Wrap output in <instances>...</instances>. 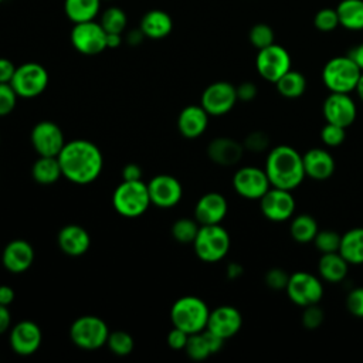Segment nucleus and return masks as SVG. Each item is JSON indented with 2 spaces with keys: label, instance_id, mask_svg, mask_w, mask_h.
Masks as SVG:
<instances>
[{
  "label": "nucleus",
  "instance_id": "1",
  "mask_svg": "<svg viewBox=\"0 0 363 363\" xmlns=\"http://www.w3.org/2000/svg\"><path fill=\"white\" fill-rule=\"evenodd\" d=\"M62 176L75 184L95 182L104 167V156L99 147L85 139L67 142L57 156Z\"/></svg>",
  "mask_w": 363,
  "mask_h": 363
},
{
  "label": "nucleus",
  "instance_id": "2",
  "mask_svg": "<svg viewBox=\"0 0 363 363\" xmlns=\"http://www.w3.org/2000/svg\"><path fill=\"white\" fill-rule=\"evenodd\" d=\"M264 170L272 187L291 191L296 189L306 177L302 155L289 145H278L271 147Z\"/></svg>",
  "mask_w": 363,
  "mask_h": 363
},
{
  "label": "nucleus",
  "instance_id": "3",
  "mask_svg": "<svg viewBox=\"0 0 363 363\" xmlns=\"http://www.w3.org/2000/svg\"><path fill=\"white\" fill-rule=\"evenodd\" d=\"M210 309L207 303L194 295L179 298L172 309L170 319L173 326L183 329L189 335L199 333L207 328Z\"/></svg>",
  "mask_w": 363,
  "mask_h": 363
},
{
  "label": "nucleus",
  "instance_id": "4",
  "mask_svg": "<svg viewBox=\"0 0 363 363\" xmlns=\"http://www.w3.org/2000/svg\"><path fill=\"white\" fill-rule=\"evenodd\" d=\"M152 204L147 184L142 180H123L112 194V206L123 217L135 218L142 216Z\"/></svg>",
  "mask_w": 363,
  "mask_h": 363
},
{
  "label": "nucleus",
  "instance_id": "5",
  "mask_svg": "<svg viewBox=\"0 0 363 363\" xmlns=\"http://www.w3.org/2000/svg\"><path fill=\"white\" fill-rule=\"evenodd\" d=\"M362 69L349 55H339L330 58L322 69L323 85L330 92L350 94L354 91Z\"/></svg>",
  "mask_w": 363,
  "mask_h": 363
},
{
  "label": "nucleus",
  "instance_id": "6",
  "mask_svg": "<svg viewBox=\"0 0 363 363\" xmlns=\"http://www.w3.org/2000/svg\"><path fill=\"white\" fill-rule=\"evenodd\" d=\"M230 245V234L221 224L200 225L193 241L196 255L204 262L221 261L228 254Z\"/></svg>",
  "mask_w": 363,
  "mask_h": 363
},
{
  "label": "nucleus",
  "instance_id": "7",
  "mask_svg": "<svg viewBox=\"0 0 363 363\" xmlns=\"http://www.w3.org/2000/svg\"><path fill=\"white\" fill-rule=\"evenodd\" d=\"M109 336L108 325L104 319L94 315L77 318L69 328L71 340L81 349L95 350L106 345Z\"/></svg>",
  "mask_w": 363,
  "mask_h": 363
},
{
  "label": "nucleus",
  "instance_id": "8",
  "mask_svg": "<svg viewBox=\"0 0 363 363\" xmlns=\"http://www.w3.org/2000/svg\"><path fill=\"white\" fill-rule=\"evenodd\" d=\"M285 292L289 301L301 308L319 303L323 298V284L316 275L306 271H296L289 275Z\"/></svg>",
  "mask_w": 363,
  "mask_h": 363
},
{
  "label": "nucleus",
  "instance_id": "9",
  "mask_svg": "<svg viewBox=\"0 0 363 363\" xmlns=\"http://www.w3.org/2000/svg\"><path fill=\"white\" fill-rule=\"evenodd\" d=\"M48 72L38 62H24L16 68L10 81L20 98H35L48 86Z\"/></svg>",
  "mask_w": 363,
  "mask_h": 363
},
{
  "label": "nucleus",
  "instance_id": "10",
  "mask_svg": "<svg viewBox=\"0 0 363 363\" xmlns=\"http://www.w3.org/2000/svg\"><path fill=\"white\" fill-rule=\"evenodd\" d=\"M255 68L261 78L275 84L285 72L291 69V55L282 45L274 43L258 50Z\"/></svg>",
  "mask_w": 363,
  "mask_h": 363
},
{
  "label": "nucleus",
  "instance_id": "11",
  "mask_svg": "<svg viewBox=\"0 0 363 363\" xmlns=\"http://www.w3.org/2000/svg\"><path fill=\"white\" fill-rule=\"evenodd\" d=\"M296 201L291 190L269 187V190L259 199V210L262 216L274 223L291 220L295 214Z\"/></svg>",
  "mask_w": 363,
  "mask_h": 363
},
{
  "label": "nucleus",
  "instance_id": "12",
  "mask_svg": "<svg viewBox=\"0 0 363 363\" xmlns=\"http://www.w3.org/2000/svg\"><path fill=\"white\" fill-rule=\"evenodd\" d=\"M71 44L84 55H96L106 48V31L95 20L77 23L71 31Z\"/></svg>",
  "mask_w": 363,
  "mask_h": 363
},
{
  "label": "nucleus",
  "instance_id": "13",
  "mask_svg": "<svg viewBox=\"0 0 363 363\" xmlns=\"http://www.w3.org/2000/svg\"><path fill=\"white\" fill-rule=\"evenodd\" d=\"M233 187L238 196L247 200H259L269 190L271 183L264 169L244 166L234 173Z\"/></svg>",
  "mask_w": 363,
  "mask_h": 363
},
{
  "label": "nucleus",
  "instance_id": "14",
  "mask_svg": "<svg viewBox=\"0 0 363 363\" xmlns=\"http://www.w3.org/2000/svg\"><path fill=\"white\" fill-rule=\"evenodd\" d=\"M235 86L227 81L210 84L201 94V106L210 116H221L228 113L237 104Z\"/></svg>",
  "mask_w": 363,
  "mask_h": 363
},
{
  "label": "nucleus",
  "instance_id": "15",
  "mask_svg": "<svg viewBox=\"0 0 363 363\" xmlns=\"http://www.w3.org/2000/svg\"><path fill=\"white\" fill-rule=\"evenodd\" d=\"M31 145L40 156H58L65 142L62 129L51 121H41L31 129Z\"/></svg>",
  "mask_w": 363,
  "mask_h": 363
},
{
  "label": "nucleus",
  "instance_id": "16",
  "mask_svg": "<svg viewBox=\"0 0 363 363\" xmlns=\"http://www.w3.org/2000/svg\"><path fill=\"white\" fill-rule=\"evenodd\" d=\"M322 113L328 123H333L347 129L357 116V106L350 94L330 92L322 105Z\"/></svg>",
  "mask_w": 363,
  "mask_h": 363
},
{
  "label": "nucleus",
  "instance_id": "17",
  "mask_svg": "<svg viewBox=\"0 0 363 363\" xmlns=\"http://www.w3.org/2000/svg\"><path fill=\"white\" fill-rule=\"evenodd\" d=\"M152 204L160 208H172L182 200L183 187L180 182L170 174H157L147 183Z\"/></svg>",
  "mask_w": 363,
  "mask_h": 363
},
{
  "label": "nucleus",
  "instance_id": "18",
  "mask_svg": "<svg viewBox=\"0 0 363 363\" xmlns=\"http://www.w3.org/2000/svg\"><path fill=\"white\" fill-rule=\"evenodd\" d=\"M41 329L31 320H21L10 330V346L13 352L20 356H30L35 353L41 345Z\"/></svg>",
  "mask_w": 363,
  "mask_h": 363
},
{
  "label": "nucleus",
  "instance_id": "19",
  "mask_svg": "<svg viewBox=\"0 0 363 363\" xmlns=\"http://www.w3.org/2000/svg\"><path fill=\"white\" fill-rule=\"evenodd\" d=\"M242 326L241 312L231 305H221L210 311L207 328L223 339H230L240 332Z\"/></svg>",
  "mask_w": 363,
  "mask_h": 363
},
{
  "label": "nucleus",
  "instance_id": "20",
  "mask_svg": "<svg viewBox=\"0 0 363 363\" xmlns=\"http://www.w3.org/2000/svg\"><path fill=\"white\" fill-rule=\"evenodd\" d=\"M228 211L225 197L217 191L203 194L194 207V218L200 225L220 224Z\"/></svg>",
  "mask_w": 363,
  "mask_h": 363
},
{
  "label": "nucleus",
  "instance_id": "21",
  "mask_svg": "<svg viewBox=\"0 0 363 363\" xmlns=\"http://www.w3.org/2000/svg\"><path fill=\"white\" fill-rule=\"evenodd\" d=\"M302 160L305 176L316 182L328 180L329 177H332L336 169L333 156L329 153V150L323 147H312L306 150L302 155Z\"/></svg>",
  "mask_w": 363,
  "mask_h": 363
},
{
  "label": "nucleus",
  "instance_id": "22",
  "mask_svg": "<svg viewBox=\"0 0 363 363\" xmlns=\"http://www.w3.org/2000/svg\"><path fill=\"white\" fill-rule=\"evenodd\" d=\"M34 261V250L31 244L26 240L10 241L1 254V262L4 268L13 274H20L27 271Z\"/></svg>",
  "mask_w": 363,
  "mask_h": 363
},
{
  "label": "nucleus",
  "instance_id": "23",
  "mask_svg": "<svg viewBox=\"0 0 363 363\" xmlns=\"http://www.w3.org/2000/svg\"><path fill=\"white\" fill-rule=\"evenodd\" d=\"M244 145L235 139L220 136L214 138L207 146V156L211 162L220 166H234L244 155Z\"/></svg>",
  "mask_w": 363,
  "mask_h": 363
},
{
  "label": "nucleus",
  "instance_id": "24",
  "mask_svg": "<svg viewBox=\"0 0 363 363\" xmlns=\"http://www.w3.org/2000/svg\"><path fill=\"white\" fill-rule=\"evenodd\" d=\"M210 115L201 105H189L182 109L177 118V128L186 139L201 136L208 125Z\"/></svg>",
  "mask_w": 363,
  "mask_h": 363
},
{
  "label": "nucleus",
  "instance_id": "25",
  "mask_svg": "<svg viewBox=\"0 0 363 363\" xmlns=\"http://www.w3.org/2000/svg\"><path fill=\"white\" fill-rule=\"evenodd\" d=\"M57 241L61 251L71 257H79L85 254L91 245V237L88 231L78 224L64 225L58 233Z\"/></svg>",
  "mask_w": 363,
  "mask_h": 363
},
{
  "label": "nucleus",
  "instance_id": "26",
  "mask_svg": "<svg viewBox=\"0 0 363 363\" xmlns=\"http://www.w3.org/2000/svg\"><path fill=\"white\" fill-rule=\"evenodd\" d=\"M347 271L349 264L339 252L320 254L318 261V274L320 279L329 284H339L346 278Z\"/></svg>",
  "mask_w": 363,
  "mask_h": 363
},
{
  "label": "nucleus",
  "instance_id": "27",
  "mask_svg": "<svg viewBox=\"0 0 363 363\" xmlns=\"http://www.w3.org/2000/svg\"><path fill=\"white\" fill-rule=\"evenodd\" d=\"M139 28L142 30L145 37L152 40H160L170 34L173 28V21L166 11L150 10L142 17Z\"/></svg>",
  "mask_w": 363,
  "mask_h": 363
},
{
  "label": "nucleus",
  "instance_id": "28",
  "mask_svg": "<svg viewBox=\"0 0 363 363\" xmlns=\"http://www.w3.org/2000/svg\"><path fill=\"white\" fill-rule=\"evenodd\" d=\"M339 254L349 265H363V227H354L342 234Z\"/></svg>",
  "mask_w": 363,
  "mask_h": 363
},
{
  "label": "nucleus",
  "instance_id": "29",
  "mask_svg": "<svg viewBox=\"0 0 363 363\" xmlns=\"http://www.w3.org/2000/svg\"><path fill=\"white\" fill-rule=\"evenodd\" d=\"M31 174L33 179L38 183V184H52L55 183L61 176H62V170H61V164L57 156H40L31 169Z\"/></svg>",
  "mask_w": 363,
  "mask_h": 363
},
{
  "label": "nucleus",
  "instance_id": "30",
  "mask_svg": "<svg viewBox=\"0 0 363 363\" xmlns=\"http://www.w3.org/2000/svg\"><path fill=\"white\" fill-rule=\"evenodd\" d=\"M339 23L346 30H363V0H342L336 7Z\"/></svg>",
  "mask_w": 363,
  "mask_h": 363
},
{
  "label": "nucleus",
  "instance_id": "31",
  "mask_svg": "<svg viewBox=\"0 0 363 363\" xmlns=\"http://www.w3.org/2000/svg\"><path fill=\"white\" fill-rule=\"evenodd\" d=\"M318 231H319L318 221L311 214L302 213L291 218L289 234H291V238L299 244L312 242Z\"/></svg>",
  "mask_w": 363,
  "mask_h": 363
},
{
  "label": "nucleus",
  "instance_id": "32",
  "mask_svg": "<svg viewBox=\"0 0 363 363\" xmlns=\"http://www.w3.org/2000/svg\"><path fill=\"white\" fill-rule=\"evenodd\" d=\"M102 0H65L64 10L67 17L74 23L95 20Z\"/></svg>",
  "mask_w": 363,
  "mask_h": 363
},
{
  "label": "nucleus",
  "instance_id": "33",
  "mask_svg": "<svg viewBox=\"0 0 363 363\" xmlns=\"http://www.w3.org/2000/svg\"><path fill=\"white\" fill-rule=\"evenodd\" d=\"M306 85L308 84H306L305 75L295 69H289L275 82L278 94L288 99H295L302 96L306 91Z\"/></svg>",
  "mask_w": 363,
  "mask_h": 363
},
{
  "label": "nucleus",
  "instance_id": "34",
  "mask_svg": "<svg viewBox=\"0 0 363 363\" xmlns=\"http://www.w3.org/2000/svg\"><path fill=\"white\" fill-rule=\"evenodd\" d=\"M200 224L194 218H179L172 225V235L176 241L182 244H193L197 233H199Z\"/></svg>",
  "mask_w": 363,
  "mask_h": 363
},
{
  "label": "nucleus",
  "instance_id": "35",
  "mask_svg": "<svg viewBox=\"0 0 363 363\" xmlns=\"http://www.w3.org/2000/svg\"><path fill=\"white\" fill-rule=\"evenodd\" d=\"M183 350L193 360H204V359H207L208 356L213 354L211 349L208 346V342L206 339L204 330H201L199 333L189 335L187 343H186Z\"/></svg>",
  "mask_w": 363,
  "mask_h": 363
},
{
  "label": "nucleus",
  "instance_id": "36",
  "mask_svg": "<svg viewBox=\"0 0 363 363\" xmlns=\"http://www.w3.org/2000/svg\"><path fill=\"white\" fill-rule=\"evenodd\" d=\"M99 23H101V26L104 27V30L106 33H119V34H122V31L125 30V27L128 24V17H126V14L122 9L109 7L104 11Z\"/></svg>",
  "mask_w": 363,
  "mask_h": 363
},
{
  "label": "nucleus",
  "instance_id": "37",
  "mask_svg": "<svg viewBox=\"0 0 363 363\" xmlns=\"http://www.w3.org/2000/svg\"><path fill=\"white\" fill-rule=\"evenodd\" d=\"M108 347L111 349V352L116 356H128L132 353L135 342L133 337L125 332V330H115V332H109L108 340H106Z\"/></svg>",
  "mask_w": 363,
  "mask_h": 363
},
{
  "label": "nucleus",
  "instance_id": "38",
  "mask_svg": "<svg viewBox=\"0 0 363 363\" xmlns=\"http://www.w3.org/2000/svg\"><path fill=\"white\" fill-rule=\"evenodd\" d=\"M342 235L335 230H319L313 238V245L320 254L339 252Z\"/></svg>",
  "mask_w": 363,
  "mask_h": 363
},
{
  "label": "nucleus",
  "instance_id": "39",
  "mask_svg": "<svg viewBox=\"0 0 363 363\" xmlns=\"http://www.w3.org/2000/svg\"><path fill=\"white\" fill-rule=\"evenodd\" d=\"M248 38H250V43L257 50H261V48H265L271 44H274L275 34H274V30L268 24L258 23L251 27V30L248 33Z\"/></svg>",
  "mask_w": 363,
  "mask_h": 363
},
{
  "label": "nucleus",
  "instance_id": "40",
  "mask_svg": "<svg viewBox=\"0 0 363 363\" xmlns=\"http://www.w3.org/2000/svg\"><path fill=\"white\" fill-rule=\"evenodd\" d=\"M313 26H315L319 31H323V33L333 31L337 26H340V23H339V16H337L336 9H329V7L320 9V10L315 14V17H313Z\"/></svg>",
  "mask_w": 363,
  "mask_h": 363
},
{
  "label": "nucleus",
  "instance_id": "41",
  "mask_svg": "<svg viewBox=\"0 0 363 363\" xmlns=\"http://www.w3.org/2000/svg\"><path fill=\"white\" fill-rule=\"evenodd\" d=\"M346 139V129L333 123H325L320 129V140L328 147L340 146Z\"/></svg>",
  "mask_w": 363,
  "mask_h": 363
},
{
  "label": "nucleus",
  "instance_id": "42",
  "mask_svg": "<svg viewBox=\"0 0 363 363\" xmlns=\"http://www.w3.org/2000/svg\"><path fill=\"white\" fill-rule=\"evenodd\" d=\"M302 316H301V323L305 329L308 330H315L318 329L323 320H325V312L323 309L319 306V303H313V305H308L305 308H302Z\"/></svg>",
  "mask_w": 363,
  "mask_h": 363
},
{
  "label": "nucleus",
  "instance_id": "43",
  "mask_svg": "<svg viewBox=\"0 0 363 363\" xmlns=\"http://www.w3.org/2000/svg\"><path fill=\"white\" fill-rule=\"evenodd\" d=\"M242 145L245 150H250L252 153H261L269 149L271 139L264 130H254L245 136Z\"/></svg>",
  "mask_w": 363,
  "mask_h": 363
},
{
  "label": "nucleus",
  "instance_id": "44",
  "mask_svg": "<svg viewBox=\"0 0 363 363\" xmlns=\"http://www.w3.org/2000/svg\"><path fill=\"white\" fill-rule=\"evenodd\" d=\"M288 281H289V274L285 269L279 268V267L269 268L264 275L265 285L272 291L285 289L286 285H288Z\"/></svg>",
  "mask_w": 363,
  "mask_h": 363
},
{
  "label": "nucleus",
  "instance_id": "45",
  "mask_svg": "<svg viewBox=\"0 0 363 363\" xmlns=\"http://www.w3.org/2000/svg\"><path fill=\"white\" fill-rule=\"evenodd\" d=\"M18 95L11 84H0V116L11 113L17 105Z\"/></svg>",
  "mask_w": 363,
  "mask_h": 363
},
{
  "label": "nucleus",
  "instance_id": "46",
  "mask_svg": "<svg viewBox=\"0 0 363 363\" xmlns=\"http://www.w3.org/2000/svg\"><path fill=\"white\" fill-rule=\"evenodd\" d=\"M346 309L354 318L363 319V286H356L346 296Z\"/></svg>",
  "mask_w": 363,
  "mask_h": 363
},
{
  "label": "nucleus",
  "instance_id": "47",
  "mask_svg": "<svg viewBox=\"0 0 363 363\" xmlns=\"http://www.w3.org/2000/svg\"><path fill=\"white\" fill-rule=\"evenodd\" d=\"M187 339H189L187 332H184L180 328L173 326V329L167 335V345L174 350H182V349H184V346L187 343Z\"/></svg>",
  "mask_w": 363,
  "mask_h": 363
},
{
  "label": "nucleus",
  "instance_id": "48",
  "mask_svg": "<svg viewBox=\"0 0 363 363\" xmlns=\"http://www.w3.org/2000/svg\"><path fill=\"white\" fill-rule=\"evenodd\" d=\"M235 91H237V98L238 101H242V102H250L252 101L255 96H257V85L251 81H245V82H241L238 86H235Z\"/></svg>",
  "mask_w": 363,
  "mask_h": 363
},
{
  "label": "nucleus",
  "instance_id": "49",
  "mask_svg": "<svg viewBox=\"0 0 363 363\" xmlns=\"http://www.w3.org/2000/svg\"><path fill=\"white\" fill-rule=\"evenodd\" d=\"M16 68L17 67L10 60L0 58V84H10Z\"/></svg>",
  "mask_w": 363,
  "mask_h": 363
},
{
  "label": "nucleus",
  "instance_id": "50",
  "mask_svg": "<svg viewBox=\"0 0 363 363\" xmlns=\"http://www.w3.org/2000/svg\"><path fill=\"white\" fill-rule=\"evenodd\" d=\"M122 179L126 180V182L142 180V167L136 163H128L122 169Z\"/></svg>",
  "mask_w": 363,
  "mask_h": 363
},
{
  "label": "nucleus",
  "instance_id": "51",
  "mask_svg": "<svg viewBox=\"0 0 363 363\" xmlns=\"http://www.w3.org/2000/svg\"><path fill=\"white\" fill-rule=\"evenodd\" d=\"M14 291L9 285H0V305L9 306L14 301Z\"/></svg>",
  "mask_w": 363,
  "mask_h": 363
},
{
  "label": "nucleus",
  "instance_id": "52",
  "mask_svg": "<svg viewBox=\"0 0 363 363\" xmlns=\"http://www.w3.org/2000/svg\"><path fill=\"white\" fill-rule=\"evenodd\" d=\"M11 323V315L6 305H0V335L4 333Z\"/></svg>",
  "mask_w": 363,
  "mask_h": 363
},
{
  "label": "nucleus",
  "instance_id": "53",
  "mask_svg": "<svg viewBox=\"0 0 363 363\" xmlns=\"http://www.w3.org/2000/svg\"><path fill=\"white\" fill-rule=\"evenodd\" d=\"M347 55L356 62V65L363 71V43L354 45L353 48L349 50Z\"/></svg>",
  "mask_w": 363,
  "mask_h": 363
},
{
  "label": "nucleus",
  "instance_id": "54",
  "mask_svg": "<svg viewBox=\"0 0 363 363\" xmlns=\"http://www.w3.org/2000/svg\"><path fill=\"white\" fill-rule=\"evenodd\" d=\"M244 274V268L238 262H230L225 268V275L228 279H237Z\"/></svg>",
  "mask_w": 363,
  "mask_h": 363
},
{
  "label": "nucleus",
  "instance_id": "55",
  "mask_svg": "<svg viewBox=\"0 0 363 363\" xmlns=\"http://www.w3.org/2000/svg\"><path fill=\"white\" fill-rule=\"evenodd\" d=\"M145 38V34L142 33L140 28H136V30H132L128 37H126V41L130 44V45H139Z\"/></svg>",
  "mask_w": 363,
  "mask_h": 363
},
{
  "label": "nucleus",
  "instance_id": "56",
  "mask_svg": "<svg viewBox=\"0 0 363 363\" xmlns=\"http://www.w3.org/2000/svg\"><path fill=\"white\" fill-rule=\"evenodd\" d=\"M122 44L119 33H106V48H116Z\"/></svg>",
  "mask_w": 363,
  "mask_h": 363
},
{
  "label": "nucleus",
  "instance_id": "57",
  "mask_svg": "<svg viewBox=\"0 0 363 363\" xmlns=\"http://www.w3.org/2000/svg\"><path fill=\"white\" fill-rule=\"evenodd\" d=\"M354 91H356L359 99L363 102V71H362V74H360V77H359V81H357V84H356Z\"/></svg>",
  "mask_w": 363,
  "mask_h": 363
},
{
  "label": "nucleus",
  "instance_id": "58",
  "mask_svg": "<svg viewBox=\"0 0 363 363\" xmlns=\"http://www.w3.org/2000/svg\"><path fill=\"white\" fill-rule=\"evenodd\" d=\"M1 1H3V0H0V3H1Z\"/></svg>",
  "mask_w": 363,
  "mask_h": 363
},
{
  "label": "nucleus",
  "instance_id": "59",
  "mask_svg": "<svg viewBox=\"0 0 363 363\" xmlns=\"http://www.w3.org/2000/svg\"><path fill=\"white\" fill-rule=\"evenodd\" d=\"M0 142H1V140H0Z\"/></svg>",
  "mask_w": 363,
  "mask_h": 363
}]
</instances>
